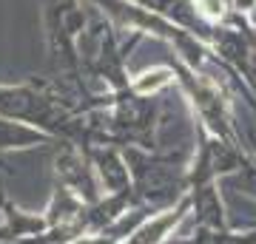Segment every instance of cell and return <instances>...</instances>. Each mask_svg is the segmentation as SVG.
Masks as SVG:
<instances>
[{"mask_svg": "<svg viewBox=\"0 0 256 244\" xmlns=\"http://www.w3.org/2000/svg\"><path fill=\"white\" fill-rule=\"evenodd\" d=\"M165 80H168V74L165 71H151V74H146V77L137 82V88L140 91H151V88H156V85H162Z\"/></svg>", "mask_w": 256, "mask_h": 244, "instance_id": "6da1fadb", "label": "cell"}, {"mask_svg": "<svg viewBox=\"0 0 256 244\" xmlns=\"http://www.w3.org/2000/svg\"><path fill=\"white\" fill-rule=\"evenodd\" d=\"M202 9H205V14H210V17H216V14H222V0H200Z\"/></svg>", "mask_w": 256, "mask_h": 244, "instance_id": "7a4b0ae2", "label": "cell"}]
</instances>
